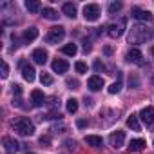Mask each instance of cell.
<instances>
[{
    "mask_svg": "<svg viewBox=\"0 0 154 154\" xmlns=\"http://www.w3.org/2000/svg\"><path fill=\"white\" fill-rule=\"evenodd\" d=\"M11 129L20 136H33L35 134V125L29 122V118H24V116L11 120Z\"/></svg>",
    "mask_w": 154,
    "mask_h": 154,
    "instance_id": "1",
    "label": "cell"
},
{
    "mask_svg": "<svg viewBox=\"0 0 154 154\" xmlns=\"http://www.w3.org/2000/svg\"><path fill=\"white\" fill-rule=\"evenodd\" d=\"M150 38V31L145 26H132L129 31V44H143Z\"/></svg>",
    "mask_w": 154,
    "mask_h": 154,
    "instance_id": "2",
    "label": "cell"
},
{
    "mask_svg": "<svg viewBox=\"0 0 154 154\" xmlns=\"http://www.w3.org/2000/svg\"><path fill=\"white\" fill-rule=\"evenodd\" d=\"M125 26H127V18H118L116 22L107 26V35L111 38H120L125 31Z\"/></svg>",
    "mask_w": 154,
    "mask_h": 154,
    "instance_id": "3",
    "label": "cell"
},
{
    "mask_svg": "<svg viewBox=\"0 0 154 154\" xmlns=\"http://www.w3.org/2000/svg\"><path fill=\"white\" fill-rule=\"evenodd\" d=\"M63 36H65V29H63L62 26H54V27H51V29H49V33H47L45 40H47V44L54 45V44L62 42V40H63Z\"/></svg>",
    "mask_w": 154,
    "mask_h": 154,
    "instance_id": "4",
    "label": "cell"
},
{
    "mask_svg": "<svg viewBox=\"0 0 154 154\" xmlns=\"http://www.w3.org/2000/svg\"><path fill=\"white\" fill-rule=\"evenodd\" d=\"M84 18L87 22H94L100 18V6L98 4H87L84 8Z\"/></svg>",
    "mask_w": 154,
    "mask_h": 154,
    "instance_id": "5",
    "label": "cell"
},
{
    "mask_svg": "<svg viewBox=\"0 0 154 154\" xmlns=\"http://www.w3.org/2000/svg\"><path fill=\"white\" fill-rule=\"evenodd\" d=\"M127 62L129 63H134V65H141L143 63V54H141V51L138 49V47H132L129 53H127Z\"/></svg>",
    "mask_w": 154,
    "mask_h": 154,
    "instance_id": "6",
    "label": "cell"
},
{
    "mask_svg": "<svg viewBox=\"0 0 154 154\" xmlns=\"http://www.w3.org/2000/svg\"><path fill=\"white\" fill-rule=\"evenodd\" d=\"M123 141H125V132H123V131H114V132H111V136H109L111 147L120 149V147L123 145Z\"/></svg>",
    "mask_w": 154,
    "mask_h": 154,
    "instance_id": "7",
    "label": "cell"
},
{
    "mask_svg": "<svg viewBox=\"0 0 154 154\" xmlns=\"http://www.w3.org/2000/svg\"><path fill=\"white\" fill-rule=\"evenodd\" d=\"M103 85H105V82H103V78H102V76H98V74L91 76V78L87 80V87H89L91 91H100Z\"/></svg>",
    "mask_w": 154,
    "mask_h": 154,
    "instance_id": "8",
    "label": "cell"
},
{
    "mask_svg": "<svg viewBox=\"0 0 154 154\" xmlns=\"http://www.w3.org/2000/svg\"><path fill=\"white\" fill-rule=\"evenodd\" d=\"M131 17H134L136 20H141V22H152V15H150V11H145V9H140V8H136V9H132V15Z\"/></svg>",
    "mask_w": 154,
    "mask_h": 154,
    "instance_id": "9",
    "label": "cell"
},
{
    "mask_svg": "<svg viewBox=\"0 0 154 154\" xmlns=\"http://www.w3.org/2000/svg\"><path fill=\"white\" fill-rule=\"evenodd\" d=\"M141 120L145 125H152L154 123V107H143L141 112H140Z\"/></svg>",
    "mask_w": 154,
    "mask_h": 154,
    "instance_id": "10",
    "label": "cell"
},
{
    "mask_svg": "<svg viewBox=\"0 0 154 154\" xmlns=\"http://www.w3.org/2000/svg\"><path fill=\"white\" fill-rule=\"evenodd\" d=\"M31 58L35 60V63L44 65V63L47 62V51H44V49H35L33 54H31Z\"/></svg>",
    "mask_w": 154,
    "mask_h": 154,
    "instance_id": "11",
    "label": "cell"
},
{
    "mask_svg": "<svg viewBox=\"0 0 154 154\" xmlns=\"http://www.w3.org/2000/svg\"><path fill=\"white\" fill-rule=\"evenodd\" d=\"M31 102H33L35 107H42V105L45 103V96H44V93H42L40 89H35V91L31 93Z\"/></svg>",
    "mask_w": 154,
    "mask_h": 154,
    "instance_id": "12",
    "label": "cell"
},
{
    "mask_svg": "<svg viewBox=\"0 0 154 154\" xmlns=\"http://www.w3.org/2000/svg\"><path fill=\"white\" fill-rule=\"evenodd\" d=\"M36 71H35V67L33 65H27V63H22V76H24V80H27V82H33L35 80V74Z\"/></svg>",
    "mask_w": 154,
    "mask_h": 154,
    "instance_id": "13",
    "label": "cell"
},
{
    "mask_svg": "<svg viewBox=\"0 0 154 154\" xmlns=\"http://www.w3.org/2000/svg\"><path fill=\"white\" fill-rule=\"evenodd\" d=\"M51 67H53V71H54V72H58V74H63V72L69 69V63H67L65 60H60V58H56V60L51 63Z\"/></svg>",
    "mask_w": 154,
    "mask_h": 154,
    "instance_id": "14",
    "label": "cell"
},
{
    "mask_svg": "<svg viewBox=\"0 0 154 154\" xmlns=\"http://www.w3.org/2000/svg\"><path fill=\"white\" fill-rule=\"evenodd\" d=\"M127 147H129V152H140L141 149H145V140H141V138L131 140V143Z\"/></svg>",
    "mask_w": 154,
    "mask_h": 154,
    "instance_id": "15",
    "label": "cell"
},
{
    "mask_svg": "<svg viewBox=\"0 0 154 154\" xmlns=\"http://www.w3.org/2000/svg\"><path fill=\"white\" fill-rule=\"evenodd\" d=\"M36 36H38V29H36V27H29V29H26V31H24V35H22V38H24V42H26V44L33 42Z\"/></svg>",
    "mask_w": 154,
    "mask_h": 154,
    "instance_id": "16",
    "label": "cell"
},
{
    "mask_svg": "<svg viewBox=\"0 0 154 154\" xmlns=\"http://www.w3.org/2000/svg\"><path fill=\"white\" fill-rule=\"evenodd\" d=\"M4 145H6V150L8 152H17L20 149V143L13 138H4Z\"/></svg>",
    "mask_w": 154,
    "mask_h": 154,
    "instance_id": "17",
    "label": "cell"
},
{
    "mask_svg": "<svg viewBox=\"0 0 154 154\" xmlns=\"http://www.w3.org/2000/svg\"><path fill=\"white\" fill-rule=\"evenodd\" d=\"M85 143L91 145V147H102V145H103V140H102V136L89 134V136H85Z\"/></svg>",
    "mask_w": 154,
    "mask_h": 154,
    "instance_id": "18",
    "label": "cell"
},
{
    "mask_svg": "<svg viewBox=\"0 0 154 154\" xmlns=\"http://www.w3.org/2000/svg\"><path fill=\"white\" fill-rule=\"evenodd\" d=\"M127 127H129L131 131H140V129H141V125H140L136 114H131V116L127 118Z\"/></svg>",
    "mask_w": 154,
    "mask_h": 154,
    "instance_id": "19",
    "label": "cell"
},
{
    "mask_svg": "<svg viewBox=\"0 0 154 154\" xmlns=\"http://www.w3.org/2000/svg\"><path fill=\"white\" fill-rule=\"evenodd\" d=\"M26 9H27L29 13H38V11L42 9V6H40L38 0H27V2H26Z\"/></svg>",
    "mask_w": 154,
    "mask_h": 154,
    "instance_id": "20",
    "label": "cell"
},
{
    "mask_svg": "<svg viewBox=\"0 0 154 154\" xmlns=\"http://www.w3.org/2000/svg\"><path fill=\"white\" fill-rule=\"evenodd\" d=\"M62 11H63V15L69 17V18H74V17H76V6H74V4H69V2L63 4Z\"/></svg>",
    "mask_w": 154,
    "mask_h": 154,
    "instance_id": "21",
    "label": "cell"
},
{
    "mask_svg": "<svg viewBox=\"0 0 154 154\" xmlns=\"http://www.w3.org/2000/svg\"><path fill=\"white\" fill-rule=\"evenodd\" d=\"M62 53L67 54V56H74L76 53H78V47H76V44H65L62 47Z\"/></svg>",
    "mask_w": 154,
    "mask_h": 154,
    "instance_id": "22",
    "label": "cell"
},
{
    "mask_svg": "<svg viewBox=\"0 0 154 154\" xmlns=\"http://www.w3.org/2000/svg\"><path fill=\"white\" fill-rule=\"evenodd\" d=\"M42 15H44V18H47V20H56V18H58V13H56L54 9H51V8H44V9H42Z\"/></svg>",
    "mask_w": 154,
    "mask_h": 154,
    "instance_id": "23",
    "label": "cell"
},
{
    "mask_svg": "<svg viewBox=\"0 0 154 154\" xmlns=\"http://www.w3.org/2000/svg\"><path fill=\"white\" fill-rule=\"evenodd\" d=\"M67 112H71V114H74L76 111H78V100H74V98H69L67 100Z\"/></svg>",
    "mask_w": 154,
    "mask_h": 154,
    "instance_id": "24",
    "label": "cell"
},
{
    "mask_svg": "<svg viewBox=\"0 0 154 154\" xmlns=\"http://www.w3.org/2000/svg\"><path fill=\"white\" fill-rule=\"evenodd\" d=\"M107 91H109V94H118V93L122 91V82H120V80H118V82H114L112 85H109V89H107Z\"/></svg>",
    "mask_w": 154,
    "mask_h": 154,
    "instance_id": "25",
    "label": "cell"
},
{
    "mask_svg": "<svg viewBox=\"0 0 154 154\" xmlns=\"http://www.w3.org/2000/svg\"><path fill=\"white\" fill-rule=\"evenodd\" d=\"M44 118H45V120H60V118H62V114H60V111H58V109H53V111H49Z\"/></svg>",
    "mask_w": 154,
    "mask_h": 154,
    "instance_id": "26",
    "label": "cell"
},
{
    "mask_svg": "<svg viewBox=\"0 0 154 154\" xmlns=\"http://www.w3.org/2000/svg\"><path fill=\"white\" fill-rule=\"evenodd\" d=\"M40 82H42V85H51V84H53L51 74H47V72H42V74H40Z\"/></svg>",
    "mask_w": 154,
    "mask_h": 154,
    "instance_id": "27",
    "label": "cell"
},
{
    "mask_svg": "<svg viewBox=\"0 0 154 154\" xmlns=\"http://www.w3.org/2000/svg\"><path fill=\"white\" fill-rule=\"evenodd\" d=\"M120 9H122V2H112L107 11H109V15H114V13H118Z\"/></svg>",
    "mask_w": 154,
    "mask_h": 154,
    "instance_id": "28",
    "label": "cell"
},
{
    "mask_svg": "<svg viewBox=\"0 0 154 154\" xmlns=\"http://www.w3.org/2000/svg\"><path fill=\"white\" fill-rule=\"evenodd\" d=\"M74 69H76V72H80V74L87 72V65H85L84 62H76V63H74Z\"/></svg>",
    "mask_w": 154,
    "mask_h": 154,
    "instance_id": "29",
    "label": "cell"
},
{
    "mask_svg": "<svg viewBox=\"0 0 154 154\" xmlns=\"http://www.w3.org/2000/svg\"><path fill=\"white\" fill-rule=\"evenodd\" d=\"M8 74H9V65L2 62V78H8Z\"/></svg>",
    "mask_w": 154,
    "mask_h": 154,
    "instance_id": "30",
    "label": "cell"
},
{
    "mask_svg": "<svg viewBox=\"0 0 154 154\" xmlns=\"http://www.w3.org/2000/svg\"><path fill=\"white\" fill-rule=\"evenodd\" d=\"M67 85H69L71 89H78V85H80V84H78V80H72V78H69V80H67Z\"/></svg>",
    "mask_w": 154,
    "mask_h": 154,
    "instance_id": "31",
    "label": "cell"
},
{
    "mask_svg": "<svg viewBox=\"0 0 154 154\" xmlns=\"http://www.w3.org/2000/svg\"><path fill=\"white\" fill-rule=\"evenodd\" d=\"M94 69L96 71H105V65L102 63V60H94Z\"/></svg>",
    "mask_w": 154,
    "mask_h": 154,
    "instance_id": "32",
    "label": "cell"
},
{
    "mask_svg": "<svg viewBox=\"0 0 154 154\" xmlns=\"http://www.w3.org/2000/svg\"><path fill=\"white\" fill-rule=\"evenodd\" d=\"M13 94H15V96H20V94H22V87H20L18 84H13Z\"/></svg>",
    "mask_w": 154,
    "mask_h": 154,
    "instance_id": "33",
    "label": "cell"
},
{
    "mask_svg": "<svg viewBox=\"0 0 154 154\" xmlns=\"http://www.w3.org/2000/svg\"><path fill=\"white\" fill-rule=\"evenodd\" d=\"M38 141H40V145H42V147H44V145H45V147H47V145H49V143H51V140H49V136H42V138H40V140H38Z\"/></svg>",
    "mask_w": 154,
    "mask_h": 154,
    "instance_id": "34",
    "label": "cell"
},
{
    "mask_svg": "<svg viewBox=\"0 0 154 154\" xmlns=\"http://www.w3.org/2000/svg\"><path fill=\"white\" fill-rule=\"evenodd\" d=\"M53 131H54V132H63V131H65V125H63V123L54 125V127H53Z\"/></svg>",
    "mask_w": 154,
    "mask_h": 154,
    "instance_id": "35",
    "label": "cell"
},
{
    "mask_svg": "<svg viewBox=\"0 0 154 154\" xmlns=\"http://www.w3.org/2000/svg\"><path fill=\"white\" fill-rule=\"evenodd\" d=\"M129 85L138 87V80H136V76H129Z\"/></svg>",
    "mask_w": 154,
    "mask_h": 154,
    "instance_id": "36",
    "label": "cell"
},
{
    "mask_svg": "<svg viewBox=\"0 0 154 154\" xmlns=\"http://www.w3.org/2000/svg\"><path fill=\"white\" fill-rule=\"evenodd\" d=\"M76 125H78L80 129H84V127H87V120H78V122H76Z\"/></svg>",
    "mask_w": 154,
    "mask_h": 154,
    "instance_id": "37",
    "label": "cell"
},
{
    "mask_svg": "<svg viewBox=\"0 0 154 154\" xmlns=\"http://www.w3.org/2000/svg\"><path fill=\"white\" fill-rule=\"evenodd\" d=\"M103 53H105L107 56H109V54H112V47H109V45H105V47H103Z\"/></svg>",
    "mask_w": 154,
    "mask_h": 154,
    "instance_id": "38",
    "label": "cell"
},
{
    "mask_svg": "<svg viewBox=\"0 0 154 154\" xmlns=\"http://www.w3.org/2000/svg\"><path fill=\"white\" fill-rule=\"evenodd\" d=\"M84 51H85V53H89V51H91V44H89V42H85V44H84Z\"/></svg>",
    "mask_w": 154,
    "mask_h": 154,
    "instance_id": "39",
    "label": "cell"
},
{
    "mask_svg": "<svg viewBox=\"0 0 154 154\" xmlns=\"http://www.w3.org/2000/svg\"><path fill=\"white\" fill-rule=\"evenodd\" d=\"M150 54H152V58H154V47H152V49H150Z\"/></svg>",
    "mask_w": 154,
    "mask_h": 154,
    "instance_id": "40",
    "label": "cell"
},
{
    "mask_svg": "<svg viewBox=\"0 0 154 154\" xmlns=\"http://www.w3.org/2000/svg\"><path fill=\"white\" fill-rule=\"evenodd\" d=\"M26 154H33V152H26Z\"/></svg>",
    "mask_w": 154,
    "mask_h": 154,
    "instance_id": "41",
    "label": "cell"
}]
</instances>
